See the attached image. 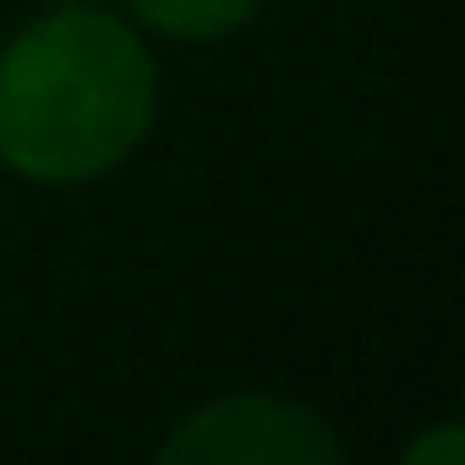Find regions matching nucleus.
Returning a JSON list of instances; mask_svg holds the SVG:
<instances>
[{
  "mask_svg": "<svg viewBox=\"0 0 465 465\" xmlns=\"http://www.w3.org/2000/svg\"><path fill=\"white\" fill-rule=\"evenodd\" d=\"M159 72L148 45L99 6L28 23L0 50V164L39 186L110 175L148 137Z\"/></svg>",
  "mask_w": 465,
  "mask_h": 465,
  "instance_id": "f257e3e1",
  "label": "nucleus"
},
{
  "mask_svg": "<svg viewBox=\"0 0 465 465\" xmlns=\"http://www.w3.org/2000/svg\"><path fill=\"white\" fill-rule=\"evenodd\" d=\"M164 465H340V438L318 411L280 394H224L192 411L164 443Z\"/></svg>",
  "mask_w": 465,
  "mask_h": 465,
  "instance_id": "f03ea898",
  "label": "nucleus"
},
{
  "mask_svg": "<svg viewBox=\"0 0 465 465\" xmlns=\"http://www.w3.org/2000/svg\"><path fill=\"white\" fill-rule=\"evenodd\" d=\"M132 17L164 39H181V45H208V39H224L258 17L263 0H126Z\"/></svg>",
  "mask_w": 465,
  "mask_h": 465,
  "instance_id": "7ed1b4c3",
  "label": "nucleus"
},
{
  "mask_svg": "<svg viewBox=\"0 0 465 465\" xmlns=\"http://www.w3.org/2000/svg\"><path fill=\"white\" fill-rule=\"evenodd\" d=\"M460 454H465V438H460L454 421H438V432H427L405 449L411 465H460Z\"/></svg>",
  "mask_w": 465,
  "mask_h": 465,
  "instance_id": "20e7f679",
  "label": "nucleus"
}]
</instances>
